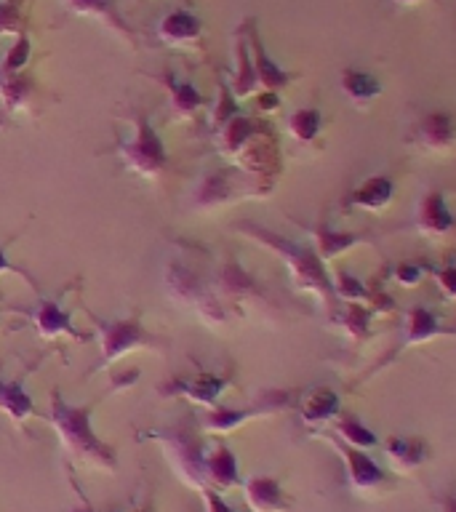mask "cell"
I'll return each instance as SVG.
<instances>
[{
    "label": "cell",
    "mask_w": 456,
    "mask_h": 512,
    "mask_svg": "<svg viewBox=\"0 0 456 512\" xmlns=\"http://www.w3.org/2000/svg\"><path fill=\"white\" fill-rule=\"evenodd\" d=\"M51 419H54L56 432L67 451L91 464H102L107 470H115V451L96 438V432L91 430V406H67L59 398V392H54Z\"/></svg>",
    "instance_id": "1"
},
{
    "label": "cell",
    "mask_w": 456,
    "mask_h": 512,
    "mask_svg": "<svg viewBox=\"0 0 456 512\" xmlns=\"http://www.w3.org/2000/svg\"><path fill=\"white\" fill-rule=\"evenodd\" d=\"M136 139L131 144H123V158L126 166H131L139 174H158L160 168L166 166V147L150 126V120L144 112L136 110Z\"/></svg>",
    "instance_id": "2"
},
{
    "label": "cell",
    "mask_w": 456,
    "mask_h": 512,
    "mask_svg": "<svg viewBox=\"0 0 456 512\" xmlns=\"http://www.w3.org/2000/svg\"><path fill=\"white\" fill-rule=\"evenodd\" d=\"M96 320V326L102 328V363H110L126 350H134L139 344H166L160 342L158 336H152L150 331H144L139 318L128 320Z\"/></svg>",
    "instance_id": "3"
},
{
    "label": "cell",
    "mask_w": 456,
    "mask_h": 512,
    "mask_svg": "<svg viewBox=\"0 0 456 512\" xmlns=\"http://www.w3.org/2000/svg\"><path fill=\"white\" fill-rule=\"evenodd\" d=\"M152 438L166 440L171 451H174V462L184 478L203 488L206 480V451L200 446V440L192 435L190 427H176L171 432H155Z\"/></svg>",
    "instance_id": "4"
},
{
    "label": "cell",
    "mask_w": 456,
    "mask_h": 512,
    "mask_svg": "<svg viewBox=\"0 0 456 512\" xmlns=\"http://www.w3.org/2000/svg\"><path fill=\"white\" fill-rule=\"evenodd\" d=\"M248 230L254 232V235H259L264 243H270L272 248H278L280 254H283V259L291 264L296 280H302L304 286L312 288V291H328L326 272H323L320 262L307 251V248L296 246V243H288V240L283 238H275L272 232H264L262 227H248Z\"/></svg>",
    "instance_id": "5"
},
{
    "label": "cell",
    "mask_w": 456,
    "mask_h": 512,
    "mask_svg": "<svg viewBox=\"0 0 456 512\" xmlns=\"http://www.w3.org/2000/svg\"><path fill=\"white\" fill-rule=\"evenodd\" d=\"M246 499L254 512H283L288 510V496L275 478H251L246 483Z\"/></svg>",
    "instance_id": "6"
},
{
    "label": "cell",
    "mask_w": 456,
    "mask_h": 512,
    "mask_svg": "<svg viewBox=\"0 0 456 512\" xmlns=\"http://www.w3.org/2000/svg\"><path fill=\"white\" fill-rule=\"evenodd\" d=\"M342 456L347 467H350V483L360 491H368V488H376L384 483V470L371 459L368 454H363L360 448H352L347 443H342Z\"/></svg>",
    "instance_id": "7"
},
{
    "label": "cell",
    "mask_w": 456,
    "mask_h": 512,
    "mask_svg": "<svg viewBox=\"0 0 456 512\" xmlns=\"http://www.w3.org/2000/svg\"><path fill=\"white\" fill-rule=\"evenodd\" d=\"M30 318L35 320V326L43 336H56V334H67L80 339V334L70 326V315L62 312V307L51 299H40L38 310L30 312Z\"/></svg>",
    "instance_id": "8"
},
{
    "label": "cell",
    "mask_w": 456,
    "mask_h": 512,
    "mask_svg": "<svg viewBox=\"0 0 456 512\" xmlns=\"http://www.w3.org/2000/svg\"><path fill=\"white\" fill-rule=\"evenodd\" d=\"M206 478H211L219 488H232L240 483L238 459L227 446H216V451L206 456Z\"/></svg>",
    "instance_id": "9"
},
{
    "label": "cell",
    "mask_w": 456,
    "mask_h": 512,
    "mask_svg": "<svg viewBox=\"0 0 456 512\" xmlns=\"http://www.w3.org/2000/svg\"><path fill=\"white\" fill-rule=\"evenodd\" d=\"M419 136H422V142L427 147L440 150V147H448L456 139V123L443 112H435V115H427L419 123Z\"/></svg>",
    "instance_id": "10"
},
{
    "label": "cell",
    "mask_w": 456,
    "mask_h": 512,
    "mask_svg": "<svg viewBox=\"0 0 456 512\" xmlns=\"http://www.w3.org/2000/svg\"><path fill=\"white\" fill-rule=\"evenodd\" d=\"M387 456H390V462L398 467V470H414L419 464L427 459V448H424L422 440L414 438H392L387 443Z\"/></svg>",
    "instance_id": "11"
},
{
    "label": "cell",
    "mask_w": 456,
    "mask_h": 512,
    "mask_svg": "<svg viewBox=\"0 0 456 512\" xmlns=\"http://www.w3.org/2000/svg\"><path fill=\"white\" fill-rule=\"evenodd\" d=\"M224 390V379L211 374L195 376L192 382H174L171 387H163V392H184L187 398L200 400V403H214L216 395Z\"/></svg>",
    "instance_id": "12"
},
{
    "label": "cell",
    "mask_w": 456,
    "mask_h": 512,
    "mask_svg": "<svg viewBox=\"0 0 456 512\" xmlns=\"http://www.w3.org/2000/svg\"><path fill=\"white\" fill-rule=\"evenodd\" d=\"M67 3H70L75 11H80V14L99 16L104 22H110L115 30H120L123 35H128V38H134V30L123 22V16H120L115 0H67Z\"/></svg>",
    "instance_id": "13"
},
{
    "label": "cell",
    "mask_w": 456,
    "mask_h": 512,
    "mask_svg": "<svg viewBox=\"0 0 456 512\" xmlns=\"http://www.w3.org/2000/svg\"><path fill=\"white\" fill-rule=\"evenodd\" d=\"M160 35L166 40H195L200 35V19L187 14V11H171V14L160 22Z\"/></svg>",
    "instance_id": "14"
},
{
    "label": "cell",
    "mask_w": 456,
    "mask_h": 512,
    "mask_svg": "<svg viewBox=\"0 0 456 512\" xmlns=\"http://www.w3.org/2000/svg\"><path fill=\"white\" fill-rule=\"evenodd\" d=\"M392 198V182L384 179V176H376V179H368L360 190H355V195H350L352 206L368 208V211H376L382 208L384 203H390Z\"/></svg>",
    "instance_id": "15"
},
{
    "label": "cell",
    "mask_w": 456,
    "mask_h": 512,
    "mask_svg": "<svg viewBox=\"0 0 456 512\" xmlns=\"http://www.w3.org/2000/svg\"><path fill=\"white\" fill-rule=\"evenodd\" d=\"M251 30V43H254V54H256V78L262 80L264 86L267 88H283L288 83V75L283 70H280L278 64H272V59L267 54H264L262 43H259V35H256L254 24L248 27Z\"/></svg>",
    "instance_id": "16"
},
{
    "label": "cell",
    "mask_w": 456,
    "mask_h": 512,
    "mask_svg": "<svg viewBox=\"0 0 456 512\" xmlns=\"http://www.w3.org/2000/svg\"><path fill=\"white\" fill-rule=\"evenodd\" d=\"M339 411V400L334 392L328 390H315L304 403V422L310 424H323Z\"/></svg>",
    "instance_id": "17"
},
{
    "label": "cell",
    "mask_w": 456,
    "mask_h": 512,
    "mask_svg": "<svg viewBox=\"0 0 456 512\" xmlns=\"http://www.w3.org/2000/svg\"><path fill=\"white\" fill-rule=\"evenodd\" d=\"M422 227L430 232H443L451 227V214H448L446 203H443V195H438V192H432V195L424 198Z\"/></svg>",
    "instance_id": "18"
},
{
    "label": "cell",
    "mask_w": 456,
    "mask_h": 512,
    "mask_svg": "<svg viewBox=\"0 0 456 512\" xmlns=\"http://www.w3.org/2000/svg\"><path fill=\"white\" fill-rule=\"evenodd\" d=\"M0 406L6 408L14 419H24L32 414L30 395L19 387V384H3L0 382Z\"/></svg>",
    "instance_id": "19"
},
{
    "label": "cell",
    "mask_w": 456,
    "mask_h": 512,
    "mask_svg": "<svg viewBox=\"0 0 456 512\" xmlns=\"http://www.w3.org/2000/svg\"><path fill=\"white\" fill-rule=\"evenodd\" d=\"M163 83L168 86V91L174 94V104L176 110L179 112H192L195 107H200L203 104V96L195 91V86H190V83H179V80L174 78V75H163Z\"/></svg>",
    "instance_id": "20"
},
{
    "label": "cell",
    "mask_w": 456,
    "mask_h": 512,
    "mask_svg": "<svg viewBox=\"0 0 456 512\" xmlns=\"http://www.w3.org/2000/svg\"><path fill=\"white\" fill-rule=\"evenodd\" d=\"M344 91L352 96V99H371V96L379 94V83H376L371 75L366 72H344Z\"/></svg>",
    "instance_id": "21"
},
{
    "label": "cell",
    "mask_w": 456,
    "mask_h": 512,
    "mask_svg": "<svg viewBox=\"0 0 456 512\" xmlns=\"http://www.w3.org/2000/svg\"><path fill=\"white\" fill-rule=\"evenodd\" d=\"M248 136H254V123L248 118H232L227 120L224 128V147L227 150H240L246 144Z\"/></svg>",
    "instance_id": "22"
},
{
    "label": "cell",
    "mask_w": 456,
    "mask_h": 512,
    "mask_svg": "<svg viewBox=\"0 0 456 512\" xmlns=\"http://www.w3.org/2000/svg\"><path fill=\"white\" fill-rule=\"evenodd\" d=\"M254 414V411H230V408H216V411H208L203 416V424L211 427V430H230V427H238L243 419Z\"/></svg>",
    "instance_id": "23"
},
{
    "label": "cell",
    "mask_w": 456,
    "mask_h": 512,
    "mask_svg": "<svg viewBox=\"0 0 456 512\" xmlns=\"http://www.w3.org/2000/svg\"><path fill=\"white\" fill-rule=\"evenodd\" d=\"M339 432H342V438L347 446L352 448H368L374 446L376 443V435L371 430H366L363 424L352 422V419H347V422L339 424Z\"/></svg>",
    "instance_id": "24"
},
{
    "label": "cell",
    "mask_w": 456,
    "mask_h": 512,
    "mask_svg": "<svg viewBox=\"0 0 456 512\" xmlns=\"http://www.w3.org/2000/svg\"><path fill=\"white\" fill-rule=\"evenodd\" d=\"M320 128V112L318 110H299L291 115V131L299 139H312Z\"/></svg>",
    "instance_id": "25"
},
{
    "label": "cell",
    "mask_w": 456,
    "mask_h": 512,
    "mask_svg": "<svg viewBox=\"0 0 456 512\" xmlns=\"http://www.w3.org/2000/svg\"><path fill=\"white\" fill-rule=\"evenodd\" d=\"M318 243H320V254L323 256H336L344 248H350L358 243L355 235H339V232L331 230H318Z\"/></svg>",
    "instance_id": "26"
},
{
    "label": "cell",
    "mask_w": 456,
    "mask_h": 512,
    "mask_svg": "<svg viewBox=\"0 0 456 512\" xmlns=\"http://www.w3.org/2000/svg\"><path fill=\"white\" fill-rule=\"evenodd\" d=\"M30 59V40L27 35H19V40L14 43V48L8 51L6 62H3V75H16V72H22V67Z\"/></svg>",
    "instance_id": "27"
},
{
    "label": "cell",
    "mask_w": 456,
    "mask_h": 512,
    "mask_svg": "<svg viewBox=\"0 0 456 512\" xmlns=\"http://www.w3.org/2000/svg\"><path fill=\"white\" fill-rule=\"evenodd\" d=\"M438 331V323L427 310H414L408 318V339H427Z\"/></svg>",
    "instance_id": "28"
},
{
    "label": "cell",
    "mask_w": 456,
    "mask_h": 512,
    "mask_svg": "<svg viewBox=\"0 0 456 512\" xmlns=\"http://www.w3.org/2000/svg\"><path fill=\"white\" fill-rule=\"evenodd\" d=\"M238 56H240V78L235 80V94H248L251 88L256 86V70L251 59H248V51H246V43H240L238 46Z\"/></svg>",
    "instance_id": "29"
},
{
    "label": "cell",
    "mask_w": 456,
    "mask_h": 512,
    "mask_svg": "<svg viewBox=\"0 0 456 512\" xmlns=\"http://www.w3.org/2000/svg\"><path fill=\"white\" fill-rule=\"evenodd\" d=\"M19 30V6L16 3H0V32Z\"/></svg>",
    "instance_id": "30"
},
{
    "label": "cell",
    "mask_w": 456,
    "mask_h": 512,
    "mask_svg": "<svg viewBox=\"0 0 456 512\" xmlns=\"http://www.w3.org/2000/svg\"><path fill=\"white\" fill-rule=\"evenodd\" d=\"M203 496H206V502H208V512H235L230 504L224 502L222 496L216 494V491H208V488H203Z\"/></svg>",
    "instance_id": "31"
},
{
    "label": "cell",
    "mask_w": 456,
    "mask_h": 512,
    "mask_svg": "<svg viewBox=\"0 0 456 512\" xmlns=\"http://www.w3.org/2000/svg\"><path fill=\"white\" fill-rule=\"evenodd\" d=\"M0 272H22L24 278L30 280V286H35V280L30 278V275H27V272L22 270V267H14V264L8 262V256H6V248L0 246Z\"/></svg>",
    "instance_id": "32"
},
{
    "label": "cell",
    "mask_w": 456,
    "mask_h": 512,
    "mask_svg": "<svg viewBox=\"0 0 456 512\" xmlns=\"http://www.w3.org/2000/svg\"><path fill=\"white\" fill-rule=\"evenodd\" d=\"M440 283H443V288H446L448 294L456 296V270L440 272Z\"/></svg>",
    "instance_id": "33"
},
{
    "label": "cell",
    "mask_w": 456,
    "mask_h": 512,
    "mask_svg": "<svg viewBox=\"0 0 456 512\" xmlns=\"http://www.w3.org/2000/svg\"><path fill=\"white\" fill-rule=\"evenodd\" d=\"M339 280L344 283V294H355V296L363 294V288H360L358 280H350L347 275H339Z\"/></svg>",
    "instance_id": "34"
},
{
    "label": "cell",
    "mask_w": 456,
    "mask_h": 512,
    "mask_svg": "<svg viewBox=\"0 0 456 512\" xmlns=\"http://www.w3.org/2000/svg\"><path fill=\"white\" fill-rule=\"evenodd\" d=\"M440 512H456V494L443 499V507H440Z\"/></svg>",
    "instance_id": "35"
},
{
    "label": "cell",
    "mask_w": 456,
    "mask_h": 512,
    "mask_svg": "<svg viewBox=\"0 0 456 512\" xmlns=\"http://www.w3.org/2000/svg\"><path fill=\"white\" fill-rule=\"evenodd\" d=\"M262 104L264 110H272V104H278V99H275V96H262Z\"/></svg>",
    "instance_id": "36"
},
{
    "label": "cell",
    "mask_w": 456,
    "mask_h": 512,
    "mask_svg": "<svg viewBox=\"0 0 456 512\" xmlns=\"http://www.w3.org/2000/svg\"><path fill=\"white\" fill-rule=\"evenodd\" d=\"M136 512H155V510H152V504H147V507H142V510H136Z\"/></svg>",
    "instance_id": "37"
},
{
    "label": "cell",
    "mask_w": 456,
    "mask_h": 512,
    "mask_svg": "<svg viewBox=\"0 0 456 512\" xmlns=\"http://www.w3.org/2000/svg\"><path fill=\"white\" fill-rule=\"evenodd\" d=\"M403 3H414V0H403Z\"/></svg>",
    "instance_id": "38"
},
{
    "label": "cell",
    "mask_w": 456,
    "mask_h": 512,
    "mask_svg": "<svg viewBox=\"0 0 456 512\" xmlns=\"http://www.w3.org/2000/svg\"><path fill=\"white\" fill-rule=\"evenodd\" d=\"M182 3H192V0H182Z\"/></svg>",
    "instance_id": "39"
}]
</instances>
